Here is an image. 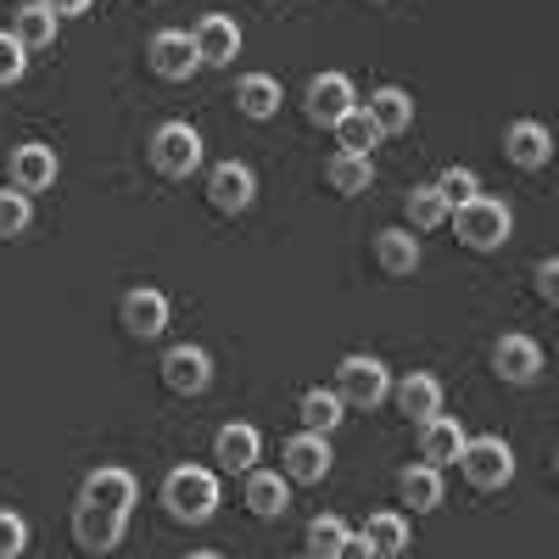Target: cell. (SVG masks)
Wrapping results in <instances>:
<instances>
[{"mask_svg":"<svg viewBox=\"0 0 559 559\" xmlns=\"http://www.w3.org/2000/svg\"><path fill=\"white\" fill-rule=\"evenodd\" d=\"M163 503H168L174 521L202 526L218 509V476L202 471V464H179V471H168V481H163Z\"/></svg>","mask_w":559,"mask_h":559,"instance_id":"cell-1","label":"cell"},{"mask_svg":"<svg viewBox=\"0 0 559 559\" xmlns=\"http://www.w3.org/2000/svg\"><path fill=\"white\" fill-rule=\"evenodd\" d=\"M453 229L471 252H498L509 241V229H515V213H509L503 202H492V197H476V202L453 207Z\"/></svg>","mask_w":559,"mask_h":559,"instance_id":"cell-2","label":"cell"},{"mask_svg":"<svg viewBox=\"0 0 559 559\" xmlns=\"http://www.w3.org/2000/svg\"><path fill=\"white\" fill-rule=\"evenodd\" d=\"M459 471L476 492H498V487L515 481V448H509L503 437H471L464 453H459Z\"/></svg>","mask_w":559,"mask_h":559,"instance_id":"cell-3","label":"cell"},{"mask_svg":"<svg viewBox=\"0 0 559 559\" xmlns=\"http://www.w3.org/2000/svg\"><path fill=\"white\" fill-rule=\"evenodd\" d=\"M336 397H342L347 408H381V403L392 397L386 364H381V358H364V353L342 358V364H336Z\"/></svg>","mask_w":559,"mask_h":559,"instance_id":"cell-4","label":"cell"},{"mask_svg":"<svg viewBox=\"0 0 559 559\" xmlns=\"http://www.w3.org/2000/svg\"><path fill=\"white\" fill-rule=\"evenodd\" d=\"M152 168L168 179H191L202 168V134L191 123H163L152 134Z\"/></svg>","mask_w":559,"mask_h":559,"instance_id":"cell-5","label":"cell"},{"mask_svg":"<svg viewBox=\"0 0 559 559\" xmlns=\"http://www.w3.org/2000/svg\"><path fill=\"white\" fill-rule=\"evenodd\" d=\"M146 62H152V73H157V79L185 84V79H191V73L202 68V51H197V39H191V34L163 28V34H152V45H146Z\"/></svg>","mask_w":559,"mask_h":559,"instance_id":"cell-6","label":"cell"},{"mask_svg":"<svg viewBox=\"0 0 559 559\" xmlns=\"http://www.w3.org/2000/svg\"><path fill=\"white\" fill-rule=\"evenodd\" d=\"M331 459H336V453H331V442L313 437V431H302V437H292L286 448H280V476L313 487V481L331 476Z\"/></svg>","mask_w":559,"mask_h":559,"instance_id":"cell-7","label":"cell"},{"mask_svg":"<svg viewBox=\"0 0 559 559\" xmlns=\"http://www.w3.org/2000/svg\"><path fill=\"white\" fill-rule=\"evenodd\" d=\"M123 521H129V515H118V509H102V503H84V498H79V509H73V537H79L84 554H112V548L123 543Z\"/></svg>","mask_w":559,"mask_h":559,"instance_id":"cell-8","label":"cell"},{"mask_svg":"<svg viewBox=\"0 0 559 559\" xmlns=\"http://www.w3.org/2000/svg\"><path fill=\"white\" fill-rule=\"evenodd\" d=\"M163 381H168V392H179V397H202L207 386H213V358L202 353V347H168V358H163Z\"/></svg>","mask_w":559,"mask_h":559,"instance_id":"cell-9","label":"cell"},{"mask_svg":"<svg viewBox=\"0 0 559 559\" xmlns=\"http://www.w3.org/2000/svg\"><path fill=\"white\" fill-rule=\"evenodd\" d=\"M302 107H308V118H313V123L336 129V123L353 112V79H347V73H319V79H308Z\"/></svg>","mask_w":559,"mask_h":559,"instance_id":"cell-10","label":"cell"},{"mask_svg":"<svg viewBox=\"0 0 559 559\" xmlns=\"http://www.w3.org/2000/svg\"><path fill=\"white\" fill-rule=\"evenodd\" d=\"M492 369H498L503 386H532V381L543 376V347H537L532 336H498Z\"/></svg>","mask_w":559,"mask_h":559,"instance_id":"cell-11","label":"cell"},{"mask_svg":"<svg viewBox=\"0 0 559 559\" xmlns=\"http://www.w3.org/2000/svg\"><path fill=\"white\" fill-rule=\"evenodd\" d=\"M503 157L515 163V168H526V174L548 168V157H554V134H548V123H537V118L509 123V129H503Z\"/></svg>","mask_w":559,"mask_h":559,"instance_id":"cell-12","label":"cell"},{"mask_svg":"<svg viewBox=\"0 0 559 559\" xmlns=\"http://www.w3.org/2000/svg\"><path fill=\"white\" fill-rule=\"evenodd\" d=\"M118 319H123V331H129V336L152 342V336H163V331H168V297H163V292H152V286H134V292L123 297Z\"/></svg>","mask_w":559,"mask_h":559,"instance_id":"cell-13","label":"cell"},{"mask_svg":"<svg viewBox=\"0 0 559 559\" xmlns=\"http://www.w3.org/2000/svg\"><path fill=\"white\" fill-rule=\"evenodd\" d=\"M207 197H213L218 213H247L252 197H258V179H252L247 163H218V168L207 174Z\"/></svg>","mask_w":559,"mask_h":559,"instance_id":"cell-14","label":"cell"},{"mask_svg":"<svg viewBox=\"0 0 559 559\" xmlns=\"http://www.w3.org/2000/svg\"><path fill=\"white\" fill-rule=\"evenodd\" d=\"M197 51H202V68H229L236 62V51H241V28H236V17H202L197 23Z\"/></svg>","mask_w":559,"mask_h":559,"instance_id":"cell-15","label":"cell"},{"mask_svg":"<svg viewBox=\"0 0 559 559\" xmlns=\"http://www.w3.org/2000/svg\"><path fill=\"white\" fill-rule=\"evenodd\" d=\"M464 442H471V437L459 431V419H448V414L419 419V459H426V464H437V471H442V464H459Z\"/></svg>","mask_w":559,"mask_h":559,"instance_id":"cell-16","label":"cell"},{"mask_svg":"<svg viewBox=\"0 0 559 559\" xmlns=\"http://www.w3.org/2000/svg\"><path fill=\"white\" fill-rule=\"evenodd\" d=\"M12 185L17 191H51L57 185V152L51 146H39V140H28V146L12 152Z\"/></svg>","mask_w":559,"mask_h":559,"instance_id":"cell-17","label":"cell"},{"mask_svg":"<svg viewBox=\"0 0 559 559\" xmlns=\"http://www.w3.org/2000/svg\"><path fill=\"white\" fill-rule=\"evenodd\" d=\"M247 509L258 521H280L292 509V481L280 471H247Z\"/></svg>","mask_w":559,"mask_h":559,"instance_id":"cell-18","label":"cell"},{"mask_svg":"<svg viewBox=\"0 0 559 559\" xmlns=\"http://www.w3.org/2000/svg\"><path fill=\"white\" fill-rule=\"evenodd\" d=\"M134 476L118 471V464H107V471H90L84 476V503H102V509H118V515H129L134 509Z\"/></svg>","mask_w":559,"mask_h":559,"instance_id":"cell-19","label":"cell"},{"mask_svg":"<svg viewBox=\"0 0 559 559\" xmlns=\"http://www.w3.org/2000/svg\"><path fill=\"white\" fill-rule=\"evenodd\" d=\"M258 448H263L258 426H224V431L213 437V459L224 464V471H252V464H258Z\"/></svg>","mask_w":559,"mask_h":559,"instance_id":"cell-20","label":"cell"},{"mask_svg":"<svg viewBox=\"0 0 559 559\" xmlns=\"http://www.w3.org/2000/svg\"><path fill=\"white\" fill-rule=\"evenodd\" d=\"M397 492H403V503L414 509V515H431V509L442 503V471L437 464H408V471L397 476Z\"/></svg>","mask_w":559,"mask_h":559,"instance_id":"cell-21","label":"cell"},{"mask_svg":"<svg viewBox=\"0 0 559 559\" xmlns=\"http://www.w3.org/2000/svg\"><path fill=\"white\" fill-rule=\"evenodd\" d=\"M376 263L392 280L414 274L419 269V236H414V229H381V236H376Z\"/></svg>","mask_w":559,"mask_h":559,"instance_id":"cell-22","label":"cell"},{"mask_svg":"<svg viewBox=\"0 0 559 559\" xmlns=\"http://www.w3.org/2000/svg\"><path fill=\"white\" fill-rule=\"evenodd\" d=\"M403 213H408V229H414V236L442 229V224L453 218V207H448V197L437 191V185H414V191L403 197Z\"/></svg>","mask_w":559,"mask_h":559,"instance_id":"cell-23","label":"cell"},{"mask_svg":"<svg viewBox=\"0 0 559 559\" xmlns=\"http://www.w3.org/2000/svg\"><path fill=\"white\" fill-rule=\"evenodd\" d=\"M392 397H397V408H403L408 419H431V414H442V386H437V376H419V369L392 386Z\"/></svg>","mask_w":559,"mask_h":559,"instance_id":"cell-24","label":"cell"},{"mask_svg":"<svg viewBox=\"0 0 559 559\" xmlns=\"http://www.w3.org/2000/svg\"><path fill=\"white\" fill-rule=\"evenodd\" d=\"M364 112L381 123V134H403V129L414 123V102H408V90H397V84H381L376 96H369Z\"/></svg>","mask_w":559,"mask_h":559,"instance_id":"cell-25","label":"cell"},{"mask_svg":"<svg viewBox=\"0 0 559 559\" xmlns=\"http://www.w3.org/2000/svg\"><path fill=\"white\" fill-rule=\"evenodd\" d=\"M324 179H331L342 197H364L369 185H376V163L358 157V152H336L331 163H324Z\"/></svg>","mask_w":559,"mask_h":559,"instance_id":"cell-26","label":"cell"},{"mask_svg":"<svg viewBox=\"0 0 559 559\" xmlns=\"http://www.w3.org/2000/svg\"><path fill=\"white\" fill-rule=\"evenodd\" d=\"M236 107H241L252 123L274 118V112H280V79H269V73H247V79L236 84Z\"/></svg>","mask_w":559,"mask_h":559,"instance_id":"cell-27","label":"cell"},{"mask_svg":"<svg viewBox=\"0 0 559 559\" xmlns=\"http://www.w3.org/2000/svg\"><path fill=\"white\" fill-rule=\"evenodd\" d=\"M342 397L336 392H324V386H313V392H302V403H297V414H302V431H313V437H331L336 426H342Z\"/></svg>","mask_w":559,"mask_h":559,"instance_id":"cell-28","label":"cell"},{"mask_svg":"<svg viewBox=\"0 0 559 559\" xmlns=\"http://www.w3.org/2000/svg\"><path fill=\"white\" fill-rule=\"evenodd\" d=\"M12 34H17L23 45H28V51H45V45L57 39V12L45 7V0H34V7H23V12H17Z\"/></svg>","mask_w":559,"mask_h":559,"instance_id":"cell-29","label":"cell"},{"mask_svg":"<svg viewBox=\"0 0 559 559\" xmlns=\"http://www.w3.org/2000/svg\"><path fill=\"white\" fill-rule=\"evenodd\" d=\"M364 537H369V548H376L381 559H397V554L408 548V521L386 509V515H369V521H364Z\"/></svg>","mask_w":559,"mask_h":559,"instance_id":"cell-30","label":"cell"},{"mask_svg":"<svg viewBox=\"0 0 559 559\" xmlns=\"http://www.w3.org/2000/svg\"><path fill=\"white\" fill-rule=\"evenodd\" d=\"M336 140H342V152H358V157H369V152H376V140H381V123L369 118L364 107H353V112L336 123Z\"/></svg>","mask_w":559,"mask_h":559,"instance_id":"cell-31","label":"cell"},{"mask_svg":"<svg viewBox=\"0 0 559 559\" xmlns=\"http://www.w3.org/2000/svg\"><path fill=\"white\" fill-rule=\"evenodd\" d=\"M347 537H353V532H347L342 515H319V521H308V554H313V559H336Z\"/></svg>","mask_w":559,"mask_h":559,"instance_id":"cell-32","label":"cell"},{"mask_svg":"<svg viewBox=\"0 0 559 559\" xmlns=\"http://www.w3.org/2000/svg\"><path fill=\"white\" fill-rule=\"evenodd\" d=\"M28 218H34V202H28V191H17V185H7L0 191V236H23L28 229Z\"/></svg>","mask_w":559,"mask_h":559,"instance_id":"cell-33","label":"cell"},{"mask_svg":"<svg viewBox=\"0 0 559 559\" xmlns=\"http://www.w3.org/2000/svg\"><path fill=\"white\" fill-rule=\"evenodd\" d=\"M437 191L448 197V207H464V202L481 197V179H476V168H448V174L437 179Z\"/></svg>","mask_w":559,"mask_h":559,"instance_id":"cell-34","label":"cell"},{"mask_svg":"<svg viewBox=\"0 0 559 559\" xmlns=\"http://www.w3.org/2000/svg\"><path fill=\"white\" fill-rule=\"evenodd\" d=\"M28 73V45L7 28V34H0V84H17Z\"/></svg>","mask_w":559,"mask_h":559,"instance_id":"cell-35","label":"cell"},{"mask_svg":"<svg viewBox=\"0 0 559 559\" xmlns=\"http://www.w3.org/2000/svg\"><path fill=\"white\" fill-rule=\"evenodd\" d=\"M28 548V521L17 509H0V559H23Z\"/></svg>","mask_w":559,"mask_h":559,"instance_id":"cell-36","label":"cell"},{"mask_svg":"<svg viewBox=\"0 0 559 559\" xmlns=\"http://www.w3.org/2000/svg\"><path fill=\"white\" fill-rule=\"evenodd\" d=\"M537 297H543L548 308H559V258H543V263H537Z\"/></svg>","mask_w":559,"mask_h":559,"instance_id":"cell-37","label":"cell"},{"mask_svg":"<svg viewBox=\"0 0 559 559\" xmlns=\"http://www.w3.org/2000/svg\"><path fill=\"white\" fill-rule=\"evenodd\" d=\"M336 559H381V554L369 548V537L358 532V537H347V543H342V554H336Z\"/></svg>","mask_w":559,"mask_h":559,"instance_id":"cell-38","label":"cell"},{"mask_svg":"<svg viewBox=\"0 0 559 559\" xmlns=\"http://www.w3.org/2000/svg\"><path fill=\"white\" fill-rule=\"evenodd\" d=\"M57 17H73V12H90V0H45Z\"/></svg>","mask_w":559,"mask_h":559,"instance_id":"cell-39","label":"cell"},{"mask_svg":"<svg viewBox=\"0 0 559 559\" xmlns=\"http://www.w3.org/2000/svg\"><path fill=\"white\" fill-rule=\"evenodd\" d=\"M185 559H218V554H185Z\"/></svg>","mask_w":559,"mask_h":559,"instance_id":"cell-40","label":"cell"},{"mask_svg":"<svg viewBox=\"0 0 559 559\" xmlns=\"http://www.w3.org/2000/svg\"><path fill=\"white\" fill-rule=\"evenodd\" d=\"M554 476H559V453H554Z\"/></svg>","mask_w":559,"mask_h":559,"instance_id":"cell-41","label":"cell"},{"mask_svg":"<svg viewBox=\"0 0 559 559\" xmlns=\"http://www.w3.org/2000/svg\"><path fill=\"white\" fill-rule=\"evenodd\" d=\"M302 559H313V554H302Z\"/></svg>","mask_w":559,"mask_h":559,"instance_id":"cell-42","label":"cell"}]
</instances>
